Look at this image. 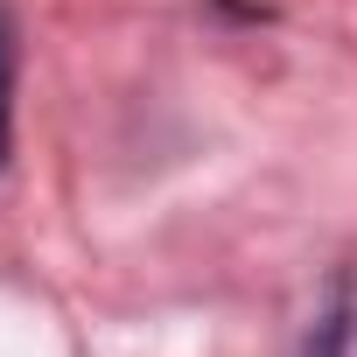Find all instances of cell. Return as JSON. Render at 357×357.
<instances>
[{
    "label": "cell",
    "mask_w": 357,
    "mask_h": 357,
    "mask_svg": "<svg viewBox=\"0 0 357 357\" xmlns=\"http://www.w3.org/2000/svg\"><path fill=\"white\" fill-rule=\"evenodd\" d=\"M8 119H15V22L0 8V154H8Z\"/></svg>",
    "instance_id": "6da1fadb"
}]
</instances>
